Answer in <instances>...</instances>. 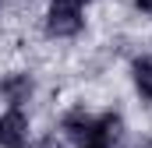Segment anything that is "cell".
Masks as SVG:
<instances>
[{
    "instance_id": "7",
    "label": "cell",
    "mask_w": 152,
    "mask_h": 148,
    "mask_svg": "<svg viewBox=\"0 0 152 148\" xmlns=\"http://www.w3.org/2000/svg\"><path fill=\"white\" fill-rule=\"evenodd\" d=\"M138 7H142L145 14H152V0H138Z\"/></svg>"
},
{
    "instance_id": "1",
    "label": "cell",
    "mask_w": 152,
    "mask_h": 148,
    "mask_svg": "<svg viewBox=\"0 0 152 148\" xmlns=\"http://www.w3.org/2000/svg\"><path fill=\"white\" fill-rule=\"evenodd\" d=\"M81 28V7L71 0H53L50 18H46V32L50 36H75Z\"/></svg>"
},
{
    "instance_id": "8",
    "label": "cell",
    "mask_w": 152,
    "mask_h": 148,
    "mask_svg": "<svg viewBox=\"0 0 152 148\" xmlns=\"http://www.w3.org/2000/svg\"><path fill=\"white\" fill-rule=\"evenodd\" d=\"M42 148H57V141H46V145H42Z\"/></svg>"
},
{
    "instance_id": "2",
    "label": "cell",
    "mask_w": 152,
    "mask_h": 148,
    "mask_svg": "<svg viewBox=\"0 0 152 148\" xmlns=\"http://www.w3.org/2000/svg\"><path fill=\"white\" fill-rule=\"evenodd\" d=\"M28 141V120L21 110H11L0 116V145L4 148H25Z\"/></svg>"
},
{
    "instance_id": "4",
    "label": "cell",
    "mask_w": 152,
    "mask_h": 148,
    "mask_svg": "<svg viewBox=\"0 0 152 148\" xmlns=\"http://www.w3.org/2000/svg\"><path fill=\"white\" fill-rule=\"evenodd\" d=\"M92 127H96V120L85 116L81 110L67 113V120H64V131H67L71 138H78V141H88V138H92Z\"/></svg>"
},
{
    "instance_id": "9",
    "label": "cell",
    "mask_w": 152,
    "mask_h": 148,
    "mask_svg": "<svg viewBox=\"0 0 152 148\" xmlns=\"http://www.w3.org/2000/svg\"><path fill=\"white\" fill-rule=\"evenodd\" d=\"M71 4H78V7H81V4H88V0H71Z\"/></svg>"
},
{
    "instance_id": "6",
    "label": "cell",
    "mask_w": 152,
    "mask_h": 148,
    "mask_svg": "<svg viewBox=\"0 0 152 148\" xmlns=\"http://www.w3.org/2000/svg\"><path fill=\"white\" fill-rule=\"evenodd\" d=\"M81 148H110V141H106V138H99V134H92L88 141H81Z\"/></svg>"
},
{
    "instance_id": "5",
    "label": "cell",
    "mask_w": 152,
    "mask_h": 148,
    "mask_svg": "<svg viewBox=\"0 0 152 148\" xmlns=\"http://www.w3.org/2000/svg\"><path fill=\"white\" fill-rule=\"evenodd\" d=\"M134 85H138L142 99H152V57L134 60Z\"/></svg>"
},
{
    "instance_id": "3",
    "label": "cell",
    "mask_w": 152,
    "mask_h": 148,
    "mask_svg": "<svg viewBox=\"0 0 152 148\" xmlns=\"http://www.w3.org/2000/svg\"><path fill=\"white\" fill-rule=\"evenodd\" d=\"M0 92H4V99L18 110V106L28 102V95H32V78H28V74H11V78L0 85Z\"/></svg>"
}]
</instances>
